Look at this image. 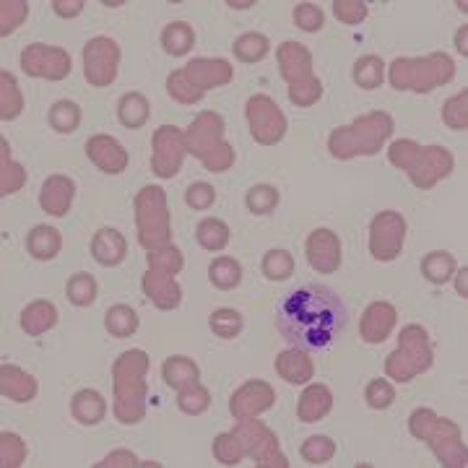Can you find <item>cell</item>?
Instances as JSON below:
<instances>
[{
  "label": "cell",
  "mask_w": 468,
  "mask_h": 468,
  "mask_svg": "<svg viewBox=\"0 0 468 468\" xmlns=\"http://www.w3.org/2000/svg\"><path fill=\"white\" fill-rule=\"evenodd\" d=\"M349 312L344 300L323 286V284H305L284 294L276 328L294 349L323 351L328 349L347 328Z\"/></svg>",
  "instance_id": "6da1fadb"
},
{
  "label": "cell",
  "mask_w": 468,
  "mask_h": 468,
  "mask_svg": "<svg viewBox=\"0 0 468 468\" xmlns=\"http://www.w3.org/2000/svg\"><path fill=\"white\" fill-rule=\"evenodd\" d=\"M149 354L144 349L122 351L113 364V388H115V419L120 425H138L146 417L149 406Z\"/></svg>",
  "instance_id": "7a4b0ae2"
},
{
  "label": "cell",
  "mask_w": 468,
  "mask_h": 468,
  "mask_svg": "<svg viewBox=\"0 0 468 468\" xmlns=\"http://www.w3.org/2000/svg\"><path fill=\"white\" fill-rule=\"evenodd\" d=\"M388 159L393 167L409 175V180L419 188L429 191L440 180H445L453 172L456 159L445 146H419L411 138H401L390 146Z\"/></svg>",
  "instance_id": "3957f363"
},
{
  "label": "cell",
  "mask_w": 468,
  "mask_h": 468,
  "mask_svg": "<svg viewBox=\"0 0 468 468\" xmlns=\"http://www.w3.org/2000/svg\"><path fill=\"white\" fill-rule=\"evenodd\" d=\"M393 133V117L383 110L356 117L351 125L336 128L328 138V152L333 159H354V156H375Z\"/></svg>",
  "instance_id": "277c9868"
},
{
  "label": "cell",
  "mask_w": 468,
  "mask_h": 468,
  "mask_svg": "<svg viewBox=\"0 0 468 468\" xmlns=\"http://www.w3.org/2000/svg\"><path fill=\"white\" fill-rule=\"evenodd\" d=\"M409 432L427 442L432 448V453L437 456V461L445 468H466L468 466V453L466 442L461 427L450 419L437 417L432 409H417L409 417Z\"/></svg>",
  "instance_id": "5b68a950"
},
{
  "label": "cell",
  "mask_w": 468,
  "mask_h": 468,
  "mask_svg": "<svg viewBox=\"0 0 468 468\" xmlns=\"http://www.w3.org/2000/svg\"><path fill=\"white\" fill-rule=\"evenodd\" d=\"M456 76V63L445 52H432L427 58H395L390 63V86L398 91L427 94L437 86H445Z\"/></svg>",
  "instance_id": "8992f818"
},
{
  "label": "cell",
  "mask_w": 468,
  "mask_h": 468,
  "mask_svg": "<svg viewBox=\"0 0 468 468\" xmlns=\"http://www.w3.org/2000/svg\"><path fill=\"white\" fill-rule=\"evenodd\" d=\"M188 154L203 161L208 172H227L234 167V149L224 138V120L222 115L206 110L195 117L185 130Z\"/></svg>",
  "instance_id": "52a82bcc"
},
{
  "label": "cell",
  "mask_w": 468,
  "mask_h": 468,
  "mask_svg": "<svg viewBox=\"0 0 468 468\" xmlns=\"http://www.w3.org/2000/svg\"><path fill=\"white\" fill-rule=\"evenodd\" d=\"M281 78L289 83V102L294 107H312L323 97V83L312 74V52L300 42H284L276 50Z\"/></svg>",
  "instance_id": "ba28073f"
},
{
  "label": "cell",
  "mask_w": 468,
  "mask_h": 468,
  "mask_svg": "<svg viewBox=\"0 0 468 468\" xmlns=\"http://www.w3.org/2000/svg\"><path fill=\"white\" fill-rule=\"evenodd\" d=\"M432 362H434V351L429 344V333L422 325L411 323L401 331L398 349L386 359V375L398 383H411L417 375L427 372Z\"/></svg>",
  "instance_id": "9c48e42d"
},
{
  "label": "cell",
  "mask_w": 468,
  "mask_h": 468,
  "mask_svg": "<svg viewBox=\"0 0 468 468\" xmlns=\"http://www.w3.org/2000/svg\"><path fill=\"white\" fill-rule=\"evenodd\" d=\"M136 227H138L141 247H146L149 253L172 245V219H169L167 193L161 188L146 185L136 195Z\"/></svg>",
  "instance_id": "30bf717a"
},
{
  "label": "cell",
  "mask_w": 468,
  "mask_h": 468,
  "mask_svg": "<svg viewBox=\"0 0 468 468\" xmlns=\"http://www.w3.org/2000/svg\"><path fill=\"white\" fill-rule=\"evenodd\" d=\"M237 437L245 442L247 456L255 458L258 468H286L289 461L278 448V437L276 432L269 429L258 419H239V425L234 427Z\"/></svg>",
  "instance_id": "8fae6325"
},
{
  "label": "cell",
  "mask_w": 468,
  "mask_h": 468,
  "mask_svg": "<svg viewBox=\"0 0 468 468\" xmlns=\"http://www.w3.org/2000/svg\"><path fill=\"white\" fill-rule=\"evenodd\" d=\"M245 115H247V125H250L255 144L261 146H273L286 136V117L281 113V107L266 94L250 97Z\"/></svg>",
  "instance_id": "7c38bea8"
},
{
  "label": "cell",
  "mask_w": 468,
  "mask_h": 468,
  "mask_svg": "<svg viewBox=\"0 0 468 468\" xmlns=\"http://www.w3.org/2000/svg\"><path fill=\"white\" fill-rule=\"evenodd\" d=\"M152 169L156 177L161 180H172L180 169L183 161L188 156V141H185V130L175 128V125H161L154 130L152 138Z\"/></svg>",
  "instance_id": "4fadbf2b"
},
{
  "label": "cell",
  "mask_w": 468,
  "mask_h": 468,
  "mask_svg": "<svg viewBox=\"0 0 468 468\" xmlns=\"http://www.w3.org/2000/svg\"><path fill=\"white\" fill-rule=\"evenodd\" d=\"M120 66V47L115 39L94 37L83 47V76L91 86L105 89L117 78Z\"/></svg>",
  "instance_id": "5bb4252c"
},
{
  "label": "cell",
  "mask_w": 468,
  "mask_h": 468,
  "mask_svg": "<svg viewBox=\"0 0 468 468\" xmlns=\"http://www.w3.org/2000/svg\"><path fill=\"white\" fill-rule=\"evenodd\" d=\"M21 68L27 76L63 81V78L71 76V55L63 47L35 42L21 52Z\"/></svg>",
  "instance_id": "9a60e30c"
},
{
  "label": "cell",
  "mask_w": 468,
  "mask_h": 468,
  "mask_svg": "<svg viewBox=\"0 0 468 468\" xmlns=\"http://www.w3.org/2000/svg\"><path fill=\"white\" fill-rule=\"evenodd\" d=\"M406 239V219L398 211H383L370 224V253L375 261L388 263L401 255Z\"/></svg>",
  "instance_id": "2e32d148"
},
{
  "label": "cell",
  "mask_w": 468,
  "mask_h": 468,
  "mask_svg": "<svg viewBox=\"0 0 468 468\" xmlns=\"http://www.w3.org/2000/svg\"><path fill=\"white\" fill-rule=\"evenodd\" d=\"M273 403H276V390L269 383L247 380L242 388H237L232 393L230 411L234 414V419H255L263 411H269Z\"/></svg>",
  "instance_id": "e0dca14e"
},
{
  "label": "cell",
  "mask_w": 468,
  "mask_h": 468,
  "mask_svg": "<svg viewBox=\"0 0 468 468\" xmlns=\"http://www.w3.org/2000/svg\"><path fill=\"white\" fill-rule=\"evenodd\" d=\"M183 74L195 89H200L206 94L208 89L227 86L234 78V68L232 63L224 58H195L183 68Z\"/></svg>",
  "instance_id": "ac0fdd59"
},
{
  "label": "cell",
  "mask_w": 468,
  "mask_h": 468,
  "mask_svg": "<svg viewBox=\"0 0 468 468\" xmlns=\"http://www.w3.org/2000/svg\"><path fill=\"white\" fill-rule=\"evenodd\" d=\"M308 261L317 273H333L341 266V239L331 230H315L308 237Z\"/></svg>",
  "instance_id": "d6986e66"
},
{
  "label": "cell",
  "mask_w": 468,
  "mask_h": 468,
  "mask_svg": "<svg viewBox=\"0 0 468 468\" xmlns=\"http://www.w3.org/2000/svg\"><path fill=\"white\" fill-rule=\"evenodd\" d=\"M76 198V183L68 175H52L42 183L39 206L50 216H66Z\"/></svg>",
  "instance_id": "ffe728a7"
},
{
  "label": "cell",
  "mask_w": 468,
  "mask_h": 468,
  "mask_svg": "<svg viewBox=\"0 0 468 468\" xmlns=\"http://www.w3.org/2000/svg\"><path fill=\"white\" fill-rule=\"evenodd\" d=\"M141 286H144V294L154 302L159 310H175L183 302V289H180V284L175 281L172 273L149 269L144 273Z\"/></svg>",
  "instance_id": "44dd1931"
},
{
  "label": "cell",
  "mask_w": 468,
  "mask_h": 468,
  "mask_svg": "<svg viewBox=\"0 0 468 468\" xmlns=\"http://www.w3.org/2000/svg\"><path fill=\"white\" fill-rule=\"evenodd\" d=\"M86 154H89V159H91L102 172H107V175H120V172H125V169H128V161H130L128 152L117 144L113 136H105V133L91 136V138L86 141Z\"/></svg>",
  "instance_id": "7402d4cb"
},
{
  "label": "cell",
  "mask_w": 468,
  "mask_h": 468,
  "mask_svg": "<svg viewBox=\"0 0 468 468\" xmlns=\"http://www.w3.org/2000/svg\"><path fill=\"white\" fill-rule=\"evenodd\" d=\"M398 323V312L390 302H372L359 323V333L367 344H383Z\"/></svg>",
  "instance_id": "603a6c76"
},
{
  "label": "cell",
  "mask_w": 468,
  "mask_h": 468,
  "mask_svg": "<svg viewBox=\"0 0 468 468\" xmlns=\"http://www.w3.org/2000/svg\"><path fill=\"white\" fill-rule=\"evenodd\" d=\"M276 372L289 386H305V383H310L312 375H315V364L308 356V351L292 347V349L281 351L276 356Z\"/></svg>",
  "instance_id": "cb8c5ba5"
},
{
  "label": "cell",
  "mask_w": 468,
  "mask_h": 468,
  "mask_svg": "<svg viewBox=\"0 0 468 468\" xmlns=\"http://www.w3.org/2000/svg\"><path fill=\"white\" fill-rule=\"evenodd\" d=\"M0 393H3V398H8V401L29 403V401H35V395H37V380H35L29 372H24L21 367L3 364V367H0Z\"/></svg>",
  "instance_id": "d4e9b609"
},
{
  "label": "cell",
  "mask_w": 468,
  "mask_h": 468,
  "mask_svg": "<svg viewBox=\"0 0 468 468\" xmlns=\"http://www.w3.org/2000/svg\"><path fill=\"white\" fill-rule=\"evenodd\" d=\"M331 409H333V393H331V388L323 386V383H312L300 395L297 417H300V422L312 425V422H320L323 417H328Z\"/></svg>",
  "instance_id": "484cf974"
},
{
  "label": "cell",
  "mask_w": 468,
  "mask_h": 468,
  "mask_svg": "<svg viewBox=\"0 0 468 468\" xmlns=\"http://www.w3.org/2000/svg\"><path fill=\"white\" fill-rule=\"evenodd\" d=\"M91 255H94V261L99 266L113 269V266H120L125 261L128 242H125V237L117 232V230L105 227V230H99V232L94 234V239H91Z\"/></svg>",
  "instance_id": "4316f807"
},
{
  "label": "cell",
  "mask_w": 468,
  "mask_h": 468,
  "mask_svg": "<svg viewBox=\"0 0 468 468\" xmlns=\"http://www.w3.org/2000/svg\"><path fill=\"white\" fill-rule=\"evenodd\" d=\"M71 414H74L76 422L86 425V427L99 425V422L105 419V414H107L105 395H102L99 390L91 388L78 390L76 395H74V401H71Z\"/></svg>",
  "instance_id": "83f0119b"
},
{
  "label": "cell",
  "mask_w": 468,
  "mask_h": 468,
  "mask_svg": "<svg viewBox=\"0 0 468 468\" xmlns=\"http://www.w3.org/2000/svg\"><path fill=\"white\" fill-rule=\"evenodd\" d=\"M161 378L172 390H183L195 386L200 380V370L188 356H169L161 364Z\"/></svg>",
  "instance_id": "f1b7e54d"
},
{
  "label": "cell",
  "mask_w": 468,
  "mask_h": 468,
  "mask_svg": "<svg viewBox=\"0 0 468 468\" xmlns=\"http://www.w3.org/2000/svg\"><path fill=\"white\" fill-rule=\"evenodd\" d=\"M55 323H58V308L47 300H37L21 312V328L27 331V336H42L50 328H55Z\"/></svg>",
  "instance_id": "f546056e"
},
{
  "label": "cell",
  "mask_w": 468,
  "mask_h": 468,
  "mask_svg": "<svg viewBox=\"0 0 468 468\" xmlns=\"http://www.w3.org/2000/svg\"><path fill=\"white\" fill-rule=\"evenodd\" d=\"M60 247H63V239H60V232L55 227L39 224L27 234V250L37 261H52L60 253Z\"/></svg>",
  "instance_id": "4dcf8cb0"
},
{
  "label": "cell",
  "mask_w": 468,
  "mask_h": 468,
  "mask_svg": "<svg viewBox=\"0 0 468 468\" xmlns=\"http://www.w3.org/2000/svg\"><path fill=\"white\" fill-rule=\"evenodd\" d=\"M149 115H152V105H149V99H146L144 94H138V91H128V94H122V99L117 102V117H120V122H122L125 128H130V130L146 125Z\"/></svg>",
  "instance_id": "1f68e13d"
},
{
  "label": "cell",
  "mask_w": 468,
  "mask_h": 468,
  "mask_svg": "<svg viewBox=\"0 0 468 468\" xmlns=\"http://www.w3.org/2000/svg\"><path fill=\"white\" fill-rule=\"evenodd\" d=\"M24 185H27V169L11 159V149L3 138L0 141V195L5 198V195L21 191Z\"/></svg>",
  "instance_id": "d6a6232c"
},
{
  "label": "cell",
  "mask_w": 468,
  "mask_h": 468,
  "mask_svg": "<svg viewBox=\"0 0 468 468\" xmlns=\"http://www.w3.org/2000/svg\"><path fill=\"white\" fill-rule=\"evenodd\" d=\"M24 110V94L16 83L13 74L8 71H0V120L8 122V120H16Z\"/></svg>",
  "instance_id": "836d02e7"
},
{
  "label": "cell",
  "mask_w": 468,
  "mask_h": 468,
  "mask_svg": "<svg viewBox=\"0 0 468 468\" xmlns=\"http://www.w3.org/2000/svg\"><path fill=\"white\" fill-rule=\"evenodd\" d=\"M193 44H195L193 27L185 24V21H172V24L164 27V32H161V47H164V52L175 55V58L188 55Z\"/></svg>",
  "instance_id": "e575fe53"
},
{
  "label": "cell",
  "mask_w": 468,
  "mask_h": 468,
  "mask_svg": "<svg viewBox=\"0 0 468 468\" xmlns=\"http://www.w3.org/2000/svg\"><path fill=\"white\" fill-rule=\"evenodd\" d=\"M230 227L222 222V219H203L200 224H198V230H195V239H198V245L203 247V250H208V253H219V250H224L227 245H230Z\"/></svg>",
  "instance_id": "d590c367"
},
{
  "label": "cell",
  "mask_w": 468,
  "mask_h": 468,
  "mask_svg": "<svg viewBox=\"0 0 468 468\" xmlns=\"http://www.w3.org/2000/svg\"><path fill=\"white\" fill-rule=\"evenodd\" d=\"M232 50L234 55H237V60H242V63H261L271 52V42H269L266 35L247 32V35L234 39Z\"/></svg>",
  "instance_id": "8d00e7d4"
},
{
  "label": "cell",
  "mask_w": 468,
  "mask_h": 468,
  "mask_svg": "<svg viewBox=\"0 0 468 468\" xmlns=\"http://www.w3.org/2000/svg\"><path fill=\"white\" fill-rule=\"evenodd\" d=\"M453 273H456V258L450 253L434 250V253L425 255V261H422V276L427 278L429 284H445V281L453 278Z\"/></svg>",
  "instance_id": "74e56055"
},
{
  "label": "cell",
  "mask_w": 468,
  "mask_h": 468,
  "mask_svg": "<svg viewBox=\"0 0 468 468\" xmlns=\"http://www.w3.org/2000/svg\"><path fill=\"white\" fill-rule=\"evenodd\" d=\"M386 78V63L378 55H364L354 63V81L359 89H380Z\"/></svg>",
  "instance_id": "f35d334b"
},
{
  "label": "cell",
  "mask_w": 468,
  "mask_h": 468,
  "mask_svg": "<svg viewBox=\"0 0 468 468\" xmlns=\"http://www.w3.org/2000/svg\"><path fill=\"white\" fill-rule=\"evenodd\" d=\"M214 458L224 466H237L247 458V448L237 437V432H224L214 440Z\"/></svg>",
  "instance_id": "ab89813d"
},
{
  "label": "cell",
  "mask_w": 468,
  "mask_h": 468,
  "mask_svg": "<svg viewBox=\"0 0 468 468\" xmlns=\"http://www.w3.org/2000/svg\"><path fill=\"white\" fill-rule=\"evenodd\" d=\"M105 325L115 339H128L138 331V315L128 305H115L105 315Z\"/></svg>",
  "instance_id": "60d3db41"
},
{
  "label": "cell",
  "mask_w": 468,
  "mask_h": 468,
  "mask_svg": "<svg viewBox=\"0 0 468 468\" xmlns=\"http://www.w3.org/2000/svg\"><path fill=\"white\" fill-rule=\"evenodd\" d=\"M208 278L216 289L230 292L234 286H239V281H242V266L234 258H216L208 266Z\"/></svg>",
  "instance_id": "b9f144b4"
},
{
  "label": "cell",
  "mask_w": 468,
  "mask_h": 468,
  "mask_svg": "<svg viewBox=\"0 0 468 468\" xmlns=\"http://www.w3.org/2000/svg\"><path fill=\"white\" fill-rule=\"evenodd\" d=\"M66 294H68V302L76 305V308H89L97 302V281L91 273H76L71 276L68 286H66Z\"/></svg>",
  "instance_id": "7bdbcfd3"
},
{
  "label": "cell",
  "mask_w": 468,
  "mask_h": 468,
  "mask_svg": "<svg viewBox=\"0 0 468 468\" xmlns=\"http://www.w3.org/2000/svg\"><path fill=\"white\" fill-rule=\"evenodd\" d=\"M50 125L52 130L58 133H74L78 125H81V107L71 99H60L52 105L50 110Z\"/></svg>",
  "instance_id": "ee69618b"
},
{
  "label": "cell",
  "mask_w": 468,
  "mask_h": 468,
  "mask_svg": "<svg viewBox=\"0 0 468 468\" xmlns=\"http://www.w3.org/2000/svg\"><path fill=\"white\" fill-rule=\"evenodd\" d=\"M177 406L183 414H191V417H200L208 411L211 406V393L208 388H203L200 383H195L191 388L177 390Z\"/></svg>",
  "instance_id": "f6af8a7d"
},
{
  "label": "cell",
  "mask_w": 468,
  "mask_h": 468,
  "mask_svg": "<svg viewBox=\"0 0 468 468\" xmlns=\"http://www.w3.org/2000/svg\"><path fill=\"white\" fill-rule=\"evenodd\" d=\"M29 16L27 0H3L0 3V37L13 35Z\"/></svg>",
  "instance_id": "bcb514c9"
},
{
  "label": "cell",
  "mask_w": 468,
  "mask_h": 468,
  "mask_svg": "<svg viewBox=\"0 0 468 468\" xmlns=\"http://www.w3.org/2000/svg\"><path fill=\"white\" fill-rule=\"evenodd\" d=\"M27 461V442L13 432H0V466L19 468Z\"/></svg>",
  "instance_id": "7dc6e473"
},
{
  "label": "cell",
  "mask_w": 468,
  "mask_h": 468,
  "mask_svg": "<svg viewBox=\"0 0 468 468\" xmlns=\"http://www.w3.org/2000/svg\"><path fill=\"white\" fill-rule=\"evenodd\" d=\"M302 458L312 464V466H323L328 464L333 456H336V442L331 437H323V434H315V437H308L302 442Z\"/></svg>",
  "instance_id": "c3c4849f"
},
{
  "label": "cell",
  "mask_w": 468,
  "mask_h": 468,
  "mask_svg": "<svg viewBox=\"0 0 468 468\" xmlns=\"http://www.w3.org/2000/svg\"><path fill=\"white\" fill-rule=\"evenodd\" d=\"M167 94L175 99V102H180V105H198L206 94L200 91V89H195L193 83L185 78L183 71H172L169 78H167Z\"/></svg>",
  "instance_id": "681fc988"
},
{
  "label": "cell",
  "mask_w": 468,
  "mask_h": 468,
  "mask_svg": "<svg viewBox=\"0 0 468 468\" xmlns=\"http://www.w3.org/2000/svg\"><path fill=\"white\" fill-rule=\"evenodd\" d=\"M442 120L450 130H468V89L442 105Z\"/></svg>",
  "instance_id": "f907efd6"
},
{
  "label": "cell",
  "mask_w": 468,
  "mask_h": 468,
  "mask_svg": "<svg viewBox=\"0 0 468 468\" xmlns=\"http://www.w3.org/2000/svg\"><path fill=\"white\" fill-rule=\"evenodd\" d=\"M263 273L271 281H286L294 273V258L289 250H269L263 255Z\"/></svg>",
  "instance_id": "816d5d0a"
},
{
  "label": "cell",
  "mask_w": 468,
  "mask_h": 468,
  "mask_svg": "<svg viewBox=\"0 0 468 468\" xmlns=\"http://www.w3.org/2000/svg\"><path fill=\"white\" fill-rule=\"evenodd\" d=\"M245 203H247L250 214L266 216V214H271L273 208L278 206V191H276L273 185H255V188L247 191Z\"/></svg>",
  "instance_id": "f5cc1de1"
},
{
  "label": "cell",
  "mask_w": 468,
  "mask_h": 468,
  "mask_svg": "<svg viewBox=\"0 0 468 468\" xmlns=\"http://www.w3.org/2000/svg\"><path fill=\"white\" fill-rule=\"evenodd\" d=\"M146 258H149V269H159V271H167L172 276H177L183 271V266H185V258H183V253L175 245H167L161 250H152Z\"/></svg>",
  "instance_id": "db71d44e"
},
{
  "label": "cell",
  "mask_w": 468,
  "mask_h": 468,
  "mask_svg": "<svg viewBox=\"0 0 468 468\" xmlns=\"http://www.w3.org/2000/svg\"><path fill=\"white\" fill-rule=\"evenodd\" d=\"M208 325L219 339H234L242 331V315L237 310H230V308H222L211 315Z\"/></svg>",
  "instance_id": "11a10c76"
},
{
  "label": "cell",
  "mask_w": 468,
  "mask_h": 468,
  "mask_svg": "<svg viewBox=\"0 0 468 468\" xmlns=\"http://www.w3.org/2000/svg\"><path fill=\"white\" fill-rule=\"evenodd\" d=\"M333 13H336V19L341 21V24H362L364 19H367V13H370V8H367V3H362V0H333Z\"/></svg>",
  "instance_id": "9f6ffc18"
},
{
  "label": "cell",
  "mask_w": 468,
  "mask_h": 468,
  "mask_svg": "<svg viewBox=\"0 0 468 468\" xmlns=\"http://www.w3.org/2000/svg\"><path fill=\"white\" fill-rule=\"evenodd\" d=\"M364 398H367V403H370V409H375V411H386L393 406V401H395V390L390 386L388 380H372L367 390H364Z\"/></svg>",
  "instance_id": "6f0895ef"
},
{
  "label": "cell",
  "mask_w": 468,
  "mask_h": 468,
  "mask_svg": "<svg viewBox=\"0 0 468 468\" xmlns=\"http://www.w3.org/2000/svg\"><path fill=\"white\" fill-rule=\"evenodd\" d=\"M294 21H297V27L302 29V32H320L323 29V24H325V16H323V11L315 5V3H300L297 8H294Z\"/></svg>",
  "instance_id": "680465c9"
},
{
  "label": "cell",
  "mask_w": 468,
  "mask_h": 468,
  "mask_svg": "<svg viewBox=\"0 0 468 468\" xmlns=\"http://www.w3.org/2000/svg\"><path fill=\"white\" fill-rule=\"evenodd\" d=\"M185 203L195 208V211H206L216 203V191L208 185V183H193L188 191H185Z\"/></svg>",
  "instance_id": "91938a15"
},
{
  "label": "cell",
  "mask_w": 468,
  "mask_h": 468,
  "mask_svg": "<svg viewBox=\"0 0 468 468\" xmlns=\"http://www.w3.org/2000/svg\"><path fill=\"white\" fill-rule=\"evenodd\" d=\"M133 466H144V464H138V458H136L130 450H115V453H110L102 464H97V468H133Z\"/></svg>",
  "instance_id": "94428289"
},
{
  "label": "cell",
  "mask_w": 468,
  "mask_h": 468,
  "mask_svg": "<svg viewBox=\"0 0 468 468\" xmlns=\"http://www.w3.org/2000/svg\"><path fill=\"white\" fill-rule=\"evenodd\" d=\"M83 0H52V11L60 16V19H76L78 13L83 11Z\"/></svg>",
  "instance_id": "6125c7cd"
},
{
  "label": "cell",
  "mask_w": 468,
  "mask_h": 468,
  "mask_svg": "<svg viewBox=\"0 0 468 468\" xmlns=\"http://www.w3.org/2000/svg\"><path fill=\"white\" fill-rule=\"evenodd\" d=\"M456 47H458V52L466 58L468 55V27L458 29V35H456Z\"/></svg>",
  "instance_id": "be15d7a7"
},
{
  "label": "cell",
  "mask_w": 468,
  "mask_h": 468,
  "mask_svg": "<svg viewBox=\"0 0 468 468\" xmlns=\"http://www.w3.org/2000/svg\"><path fill=\"white\" fill-rule=\"evenodd\" d=\"M466 276H468V269H464V271L458 273V281H456V289H458V294L466 300L468 297V289H466Z\"/></svg>",
  "instance_id": "e7e4bbea"
},
{
  "label": "cell",
  "mask_w": 468,
  "mask_h": 468,
  "mask_svg": "<svg viewBox=\"0 0 468 468\" xmlns=\"http://www.w3.org/2000/svg\"><path fill=\"white\" fill-rule=\"evenodd\" d=\"M227 5H232V8H239V11H242V8H250V5H255V0H230Z\"/></svg>",
  "instance_id": "03108f58"
}]
</instances>
